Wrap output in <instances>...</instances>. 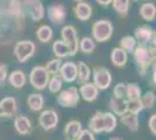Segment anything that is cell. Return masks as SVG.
<instances>
[{
    "instance_id": "obj_1",
    "label": "cell",
    "mask_w": 156,
    "mask_h": 140,
    "mask_svg": "<svg viewBox=\"0 0 156 140\" xmlns=\"http://www.w3.org/2000/svg\"><path fill=\"white\" fill-rule=\"evenodd\" d=\"M118 120L112 112H96L89 121V130L93 133L112 132L115 130Z\"/></svg>"
},
{
    "instance_id": "obj_2",
    "label": "cell",
    "mask_w": 156,
    "mask_h": 140,
    "mask_svg": "<svg viewBox=\"0 0 156 140\" xmlns=\"http://www.w3.org/2000/svg\"><path fill=\"white\" fill-rule=\"evenodd\" d=\"M134 60H135L136 67L139 69V74L141 76L146 75L148 67L151 63H154V56L151 53V49L143 45L137 46L134 50Z\"/></svg>"
},
{
    "instance_id": "obj_3",
    "label": "cell",
    "mask_w": 156,
    "mask_h": 140,
    "mask_svg": "<svg viewBox=\"0 0 156 140\" xmlns=\"http://www.w3.org/2000/svg\"><path fill=\"white\" fill-rule=\"evenodd\" d=\"M30 84L37 90H43L49 84L50 81V74L48 73L46 67H34L29 75Z\"/></svg>"
},
{
    "instance_id": "obj_4",
    "label": "cell",
    "mask_w": 156,
    "mask_h": 140,
    "mask_svg": "<svg viewBox=\"0 0 156 140\" xmlns=\"http://www.w3.org/2000/svg\"><path fill=\"white\" fill-rule=\"evenodd\" d=\"M113 33V26L108 20H98L92 26L93 39L98 42H105L110 40Z\"/></svg>"
},
{
    "instance_id": "obj_5",
    "label": "cell",
    "mask_w": 156,
    "mask_h": 140,
    "mask_svg": "<svg viewBox=\"0 0 156 140\" xmlns=\"http://www.w3.org/2000/svg\"><path fill=\"white\" fill-rule=\"evenodd\" d=\"M56 100L61 106L63 107H75L79 102V92L78 89L75 87L68 88L62 90L56 97Z\"/></svg>"
},
{
    "instance_id": "obj_6",
    "label": "cell",
    "mask_w": 156,
    "mask_h": 140,
    "mask_svg": "<svg viewBox=\"0 0 156 140\" xmlns=\"http://www.w3.org/2000/svg\"><path fill=\"white\" fill-rule=\"evenodd\" d=\"M62 39L70 50V56H75L79 49V42L77 39L76 29L72 26H65L62 29Z\"/></svg>"
},
{
    "instance_id": "obj_7",
    "label": "cell",
    "mask_w": 156,
    "mask_h": 140,
    "mask_svg": "<svg viewBox=\"0 0 156 140\" xmlns=\"http://www.w3.org/2000/svg\"><path fill=\"white\" fill-rule=\"evenodd\" d=\"M112 75L107 68L97 67L93 70V83L100 90H106L111 85Z\"/></svg>"
},
{
    "instance_id": "obj_8",
    "label": "cell",
    "mask_w": 156,
    "mask_h": 140,
    "mask_svg": "<svg viewBox=\"0 0 156 140\" xmlns=\"http://www.w3.org/2000/svg\"><path fill=\"white\" fill-rule=\"evenodd\" d=\"M35 52V45L32 41H19L14 47V54L19 62L27 61Z\"/></svg>"
},
{
    "instance_id": "obj_9",
    "label": "cell",
    "mask_w": 156,
    "mask_h": 140,
    "mask_svg": "<svg viewBox=\"0 0 156 140\" xmlns=\"http://www.w3.org/2000/svg\"><path fill=\"white\" fill-rule=\"evenodd\" d=\"M39 124L44 131H50L58 124V114L55 110H44L39 117Z\"/></svg>"
},
{
    "instance_id": "obj_10",
    "label": "cell",
    "mask_w": 156,
    "mask_h": 140,
    "mask_svg": "<svg viewBox=\"0 0 156 140\" xmlns=\"http://www.w3.org/2000/svg\"><path fill=\"white\" fill-rule=\"evenodd\" d=\"M16 112V100L14 97H5L0 100V118H11Z\"/></svg>"
},
{
    "instance_id": "obj_11",
    "label": "cell",
    "mask_w": 156,
    "mask_h": 140,
    "mask_svg": "<svg viewBox=\"0 0 156 140\" xmlns=\"http://www.w3.org/2000/svg\"><path fill=\"white\" fill-rule=\"evenodd\" d=\"M61 76L68 83L75 82L78 78V66H76L73 62L64 63L61 68Z\"/></svg>"
},
{
    "instance_id": "obj_12",
    "label": "cell",
    "mask_w": 156,
    "mask_h": 140,
    "mask_svg": "<svg viewBox=\"0 0 156 140\" xmlns=\"http://www.w3.org/2000/svg\"><path fill=\"white\" fill-rule=\"evenodd\" d=\"M98 90L99 89H98L94 83L87 82L85 84H82V87L79 88V93H80V97L85 102H93V100L97 99Z\"/></svg>"
},
{
    "instance_id": "obj_13",
    "label": "cell",
    "mask_w": 156,
    "mask_h": 140,
    "mask_svg": "<svg viewBox=\"0 0 156 140\" xmlns=\"http://www.w3.org/2000/svg\"><path fill=\"white\" fill-rule=\"evenodd\" d=\"M14 127H15V131L21 135H28L32 132V123L23 114H20L15 118Z\"/></svg>"
},
{
    "instance_id": "obj_14",
    "label": "cell",
    "mask_w": 156,
    "mask_h": 140,
    "mask_svg": "<svg viewBox=\"0 0 156 140\" xmlns=\"http://www.w3.org/2000/svg\"><path fill=\"white\" fill-rule=\"evenodd\" d=\"M65 15H66V11H65L64 6L62 5H54L48 8V18L49 20L58 25L62 23L65 19Z\"/></svg>"
},
{
    "instance_id": "obj_15",
    "label": "cell",
    "mask_w": 156,
    "mask_h": 140,
    "mask_svg": "<svg viewBox=\"0 0 156 140\" xmlns=\"http://www.w3.org/2000/svg\"><path fill=\"white\" fill-rule=\"evenodd\" d=\"M127 59H128V55L127 52L122 49L121 47H117V48H113L112 49V53H111V61L112 63L115 66V67H124L125 64L127 63Z\"/></svg>"
},
{
    "instance_id": "obj_16",
    "label": "cell",
    "mask_w": 156,
    "mask_h": 140,
    "mask_svg": "<svg viewBox=\"0 0 156 140\" xmlns=\"http://www.w3.org/2000/svg\"><path fill=\"white\" fill-rule=\"evenodd\" d=\"M73 12L76 14L77 19L82 21H86L91 18L92 15V7L90 4L84 2V1H80L78 2L77 5L73 8Z\"/></svg>"
},
{
    "instance_id": "obj_17",
    "label": "cell",
    "mask_w": 156,
    "mask_h": 140,
    "mask_svg": "<svg viewBox=\"0 0 156 140\" xmlns=\"http://www.w3.org/2000/svg\"><path fill=\"white\" fill-rule=\"evenodd\" d=\"M110 107L113 111V113L117 116H124L128 112L127 109V99H121V98H117V97H112L110 100Z\"/></svg>"
},
{
    "instance_id": "obj_18",
    "label": "cell",
    "mask_w": 156,
    "mask_h": 140,
    "mask_svg": "<svg viewBox=\"0 0 156 140\" xmlns=\"http://www.w3.org/2000/svg\"><path fill=\"white\" fill-rule=\"evenodd\" d=\"M82 131V124L78 120L69 121L64 127V134L66 139H77Z\"/></svg>"
},
{
    "instance_id": "obj_19",
    "label": "cell",
    "mask_w": 156,
    "mask_h": 140,
    "mask_svg": "<svg viewBox=\"0 0 156 140\" xmlns=\"http://www.w3.org/2000/svg\"><path fill=\"white\" fill-rule=\"evenodd\" d=\"M135 39L139 43H141L144 46V43L147 42H150V39H151V35H153V31L149 26H141L137 27L135 29Z\"/></svg>"
},
{
    "instance_id": "obj_20",
    "label": "cell",
    "mask_w": 156,
    "mask_h": 140,
    "mask_svg": "<svg viewBox=\"0 0 156 140\" xmlns=\"http://www.w3.org/2000/svg\"><path fill=\"white\" fill-rule=\"evenodd\" d=\"M140 15L143 20L153 21L156 18V6L151 2H146L140 7Z\"/></svg>"
},
{
    "instance_id": "obj_21",
    "label": "cell",
    "mask_w": 156,
    "mask_h": 140,
    "mask_svg": "<svg viewBox=\"0 0 156 140\" xmlns=\"http://www.w3.org/2000/svg\"><path fill=\"white\" fill-rule=\"evenodd\" d=\"M27 104L32 111H41L43 107V97L40 93H32L27 98Z\"/></svg>"
},
{
    "instance_id": "obj_22",
    "label": "cell",
    "mask_w": 156,
    "mask_h": 140,
    "mask_svg": "<svg viewBox=\"0 0 156 140\" xmlns=\"http://www.w3.org/2000/svg\"><path fill=\"white\" fill-rule=\"evenodd\" d=\"M121 123L124 124L125 126H127L130 131H137L139 130V118L137 114L129 113L127 112L126 114L121 116Z\"/></svg>"
},
{
    "instance_id": "obj_23",
    "label": "cell",
    "mask_w": 156,
    "mask_h": 140,
    "mask_svg": "<svg viewBox=\"0 0 156 140\" xmlns=\"http://www.w3.org/2000/svg\"><path fill=\"white\" fill-rule=\"evenodd\" d=\"M141 88L136 83H129L126 85V99L127 100H135L141 99Z\"/></svg>"
},
{
    "instance_id": "obj_24",
    "label": "cell",
    "mask_w": 156,
    "mask_h": 140,
    "mask_svg": "<svg viewBox=\"0 0 156 140\" xmlns=\"http://www.w3.org/2000/svg\"><path fill=\"white\" fill-rule=\"evenodd\" d=\"M91 76V69L89 66H86L84 62H79L78 63V83L80 84H85L87 83Z\"/></svg>"
},
{
    "instance_id": "obj_25",
    "label": "cell",
    "mask_w": 156,
    "mask_h": 140,
    "mask_svg": "<svg viewBox=\"0 0 156 140\" xmlns=\"http://www.w3.org/2000/svg\"><path fill=\"white\" fill-rule=\"evenodd\" d=\"M9 83L16 89L22 88L26 84V76L20 70H15L9 75Z\"/></svg>"
},
{
    "instance_id": "obj_26",
    "label": "cell",
    "mask_w": 156,
    "mask_h": 140,
    "mask_svg": "<svg viewBox=\"0 0 156 140\" xmlns=\"http://www.w3.org/2000/svg\"><path fill=\"white\" fill-rule=\"evenodd\" d=\"M52 49H54L55 55L58 59H62V57H65V56L70 55V50H69L68 46L65 45V42H63V41H55L54 45H52Z\"/></svg>"
},
{
    "instance_id": "obj_27",
    "label": "cell",
    "mask_w": 156,
    "mask_h": 140,
    "mask_svg": "<svg viewBox=\"0 0 156 140\" xmlns=\"http://www.w3.org/2000/svg\"><path fill=\"white\" fill-rule=\"evenodd\" d=\"M112 4H113V8H114L121 16L127 15L128 11H129L130 0H113Z\"/></svg>"
},
{
    "instance_id": "obj_28",
    "label": "cell",
    "mask_w": 156,
    "mask_h": 140,
    "mask_svg": "<svg viewBox=\"0 0 156 140\" xmlns=\"http://www.w3.org/2000/svg\"><path fill=\"white\" fill-rule=\"evenodd\" d=\"M137 41L134 36H124L120 40V47L125 49L127 53H134L135 48H136Z\"/></svg>"
},
{
    "instance_id": "obj_29",
    "label": "cell",
    "mask_w": 156,
    "mask_h": 140,
    "mask_svg": "<svg viewBox=\"0 0 156 140\" xmlns=\"http://www.w3.org/2000/svg\"><path fill=\"white\" fill-rule=\"evenodd\" d=\"M62 80H63L62 76L58 75V74H57V75H52V77L50 78V81H49V84H48L50 92L57 93L61 91L62 85H63V81Z\"/></svg>"
},
{
    "instance_id": "obj_30",
    "label": "cell",
    "mask_w": 156,
    "mask_h": 140,
    "mask_svg": "<svg viewBox=\"0 0 156 140\" xmlns=\"http://www.w3.org/2000/svg\"><path fill=\"white\" fill-rule=\"evenodd\" d=\"M36 36L41 42H48L52 38V29L49 26H41L36 32Z\"/></svg>"
},
{
    "instance_id": "obj_31",
    "label": "cell",
    "mask_w": 156,
    "mask_h": 140,
    "mask_svg": "<svg viewBox=\"0 0 156 140\" xmlns=\"http://www.w3.org/2000/svg\"><path fill=\"white\" fill-rule=\"evenodd\" d=\"M32 6V18L33 20L35 21H39L40 19L43 18V6L41 5L39 0H33V4L30 5Z\"/></svg>"
},
{
    "instance_id": "obj_32",
    "label": "cell",
    "mask_w": 156,
    "mask_h": 140,
    "mask_svg": "<svg viewBox=\"0 0 156 140\" xmlns=\"http://www.w3.org/2000/svg\"><path fill=\"white\" fill-rule=\"evenodd\" d=\"M79 48L83 53L91 54L96 49V43L91 38H83L80 40V43H79Z\"/></svg>"
},
{
    "instance_id": "obj_33",
    "label": "cell",
    "mask_w": 156,
    "mask_h": 140,
    "mask_svg": "<svg viewBox=\"0 0 156 140\" xmlns=\"http://www.w3.org/2000/svg\"><path fill=\"white\" fill-rule=\"evenodd\" d=\"M127 109H128V112L129 113L137 114L142 111L144 106L142 104V100L141 99H135V100H127Z\"/></svg>"
},
{
    "instance_id": "obj_34",
    "label": "cell",
    "mask_w": 156,
    "mask_h": 140,
    "mask_svg": "<svg viewBox=\"0 0 156 140\" xmlns=\"http://www.w3.org/2000/svg\"><path fill=\"white\" fill-rule=\"evenodd\" d=\"M141 100H142L144 109H151V107H154L156 103V95L153 91H147L141 97Z\"/></svg>"
},
{
    "instance_id": "obj_35",
    "label": "cell",
    "mask_w": 156,
    "mask_h": 140,
    "mask_svg": "<svg viewBox=\"0 0 156 140\" xmlns=\"http://www.w3.org/2000/svg\"><path fill=\"white\" fill-rule=\"evenodd\" d=\"M62 61L59 59H55V60L49 61L46 64V68L48 70V73L51 74V75H57L58 71H61V68H62Z\"/></svg>"
},
{
    "instance_id": "obj_36",
    "label": "cell",
    "mask_w": 156,
    "mask_h": 140,
    "mask_svg": "<svg viewBox=\"0 0 156 140\" xmlns=\"http://www.w3.org/2000/svg\"><path fill=\"white\" fill-rule=\"evenodd\" d=\"M113 96L117 98L126 99V85L124 83H119L113 89Z\"/></svg>"
},
{
    "instance_id": "obj_37",
    "label": "cell",
    "mask_w": 156,
    "mask_h": 140,
    "mask_svg": "<svg viewBox=\"0 0 156 140\" xmlns=\"http://www.w3.org/2000/svg\"><path fill=\"white\" fill-rule=\"evenodd\" d=\"M77 140H96V138L93 135V132H91L90 130H83Z\"/></svg>"
},
{
    "instance_id": "obj_38",
    "label": "cell",
    "mask_w": 156,
    "mask_h": 140,
    "mask_svg": "<svg viewBox=\"0 0 156 140\" xmlns=\"http://www.w3.org/2000/svg\"><path fill=\"white\" fill-rule=\"evenodd\" d=\"M148 126H149L150 132L156 135V113L153 114L149 118V121H148Z\"/></svg>"
},
{
    "instance_id": "obj_39",
    "label": "cell",
    "mask_w": 156,
    "mask_h": 140,
    "mask_svg": "<svg viewBox=\"0 0 156 140\" xmlns=\"http://www.w3.org/2000/svg\"><path fill=\"white\" fill-rule=\"evenodd\" d=\"M7 77V67L4 64H0V85L5 83Z\"/></svg>"
},
{
    "instance_id": "obj_40",
    "label": "cell",
    "mask_w": 156,
    "mask_h": 140,
    "mask_svg": "<svg viewBox=\"0 0 156 140\" xmlns=\"http://www.w3.org/2000/svg\"><path fill=\"white\" fill-rule=\"evenodd\" d=\"M97 2L101 6H107V5L113 2V0H97Z\"/></svg>"
},
{
    "instance_id": "obj_41",
    "label": "cell",
    "mask_w": 156,
    "mask_h": 140,
    "mask_svg": "<svg viewBox=\"0 0 156 140\" xmlns=\"http://www.w3.org/2000/svg\"><path fill=\"white\" fill-rule=\"evenodd\" d=\"M150 43L151 46L156 48V32H153V35H151V39H150Z\"/></svg>"
},
{
    "instance_id": "obj_42",
    "label": "cell",
    "mask_w": 156,
    "mask_h": 140,
    "mask_svg": "<svg viewBox=\"0 0 156 140\" xmlns=\"http://www.w3.org/2000/svg\"><path fill=\"white\" fill-rule=\"evenodd\" d=\"M153 80H154V83L156 84V62L153 63Z\"/></svg>"
},
{
    "instance_id": "obj_43",
    "label": "cell",
    "mask_w": 156,
    "mask_h": 140,
    "mask_svg": "<svg viewBox=\"0 0 156 140\" xmlns=\"http://www.w3.org/2000/svg\"><path fill=\"white\" fill-rule=\"evenodd\" d=\"M110 140H120V139H118V138H113V139H110Z\"/></svg>"
},
{
    "instance_id": "obj_44",
    "label": "cell",
    "mask_w": 156,
    "mask_h": 140,
    "mask_svg": "<svg viewBox=\"0 0 156 140\" xmlns=\"http://www.w3.org/2000/svg\"><path fill=\"white\" fill-rule=\"evenodd\" d=\"M73 1H77V2H80V1H82V0H73Z\"/></svg>"
},
{
    "instance_id": "obj_45",
    "label": "cell",
    "mask_w": 156,
    "mask_h": 140,
    "mask_svg": "<svg viewBox=\"0 0 156 140\" xmlns=\"http://www.w3.org/2000/svg\"><path fill=\"white\" fill-rule=\"evenodd\" d=\"M66 140H77V139H66Z\"/></svg>"
}]
</instances>
